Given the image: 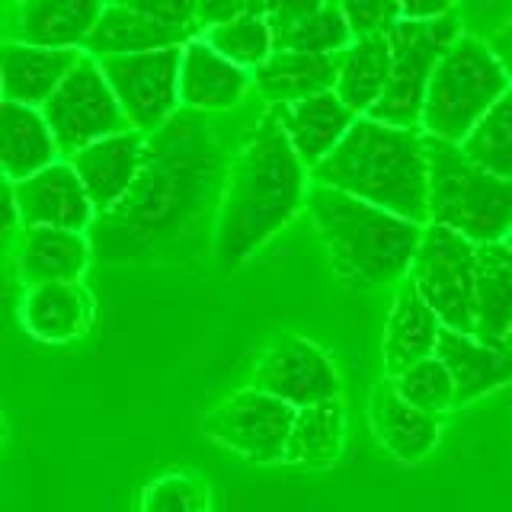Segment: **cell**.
Instances as JSON below:
<instances>
[{
	"instance_id": "1",
	"label": "cell",
	"mask_w": 512,
	"mask_h": 512,
	"mask_svg": "<svg viewBox=\"0 0 512 512\" xmlns=\"http://www.w3.org/2000/svg\"><path fill=\"white\" fill-rule=\"evenodd\" d=\"M199 116L183 109L148 135L135 186L112 212L96 215L90 228L96 260L141 263L173 253L208 212L218 215L231 157Z\"/></svg>"
},
{
	"instance_id": "2",
	"label": "cell",
	"mask_w": 512,
	"mask_h": 512,
	"mask_svg": "<svg viewBox=\"0 0 512 512\" xmlns=\"http://www.w3.org/2000/svg\"><path fill=\"white\" fill-rule=\"evenodd\" d=\"M311 170L295 154L276 106L256 122L228 167L215 215V260L224 272L244 266L308 202Z\"/></svg>"
},
{
	"instance_id": "3",
	"label": "cell",
	"mask_w": 512,
	"mask_h": 512,
	"mask_svg": "<svg viewBox=\"0 0 512 512\" xmlns=\"http://www.w3.org/2000/svg\"><path fill=\"white\" fill-rule=\"evenodd\" d=\"M304 208L327 250L330 269L349 292H372L410 276L426 224L314 180Z\"/></svg>"
},
{
	"instance_id": "4",
	"label": "cell",
	"mask_w": 512,
	"mask_h": 512,
	"mask_svg": "<svg viewBox=\"0 0 512 512\" xmlns=\"http://www.w3.org/2000/svg\"><path fill=\"white\" fill-rule=\"evenodd\" d=\"M311 180L416 224H429V157L423 128H400L359 116L340 148L311 170Z\"/></svg>"
},
{
	"instance_id": "5",
	"label": "cell",
	"mask_w": 512,
	"mask_h": 512,
	"mask_svg": "<svg viewBox=\"0 0 512 512\" xmlns=\"http://www.w3.org/2000/svg\"><path fill=\"white\" fill-rule=\"evenodd\" d=\"M429 224H442L474 244L506 240L512 231V180L484 170L461 144L426 135Z\"/></svg>"
},
{
	"instance_id": "6",
	"label": "cell",
	"mask_w": 512,
	"mask_h": 512,
	"mask_svg": "<svg viewBox=\"0 0 512 512\" xmlns=\"http://www.w3.org/2000/svg\"><path fill=\"white\" fill-rule=\"evenodd\" d=\"M509 87L512 80L493 45L474 36H458L429 80L420 128L432 138L461 144Z\"/></svg>"
},
{
	"instance_id": "7",
	"label": "cell",
	"mask_w": 512,
	"mask_h": 512,
	"mask_svg": "<svg viewBox=\"0 0 512 512\" xmlns=\"http://www.w3.org/2000/svg\"><path fill=\"white\" fill-rule=\"evenodd\" d=\"M461 36V23L455 13L439 20H397L388 29L391 42V80L378 106L368 112L378 122L420 128L423 106L429 93V80L436 64L448 52V45Z\"/></svg>"
},
{
	"instance_id": "8",
	"label": "cell",
	"mask_w": 512,
	"mask_h": 512,
	"mask_svg": "<svg viewBox=\"0 0 512 512\" xmlns=\"http://www.w3.org/2000/svg\"><path fill=\"white\" fill-rule=\"evenodd\" d=\"M416 292L452 330L474 333V288H477V244L464 234L426 224L410 276Z\"/></svg>"
},
{
	"instance_id": "9",
	"label": "cell",
	"mask_w": 512,
	"mask_h": 512,
	"mask_svg": "<svg viewBox=\"0 0 512 512\" xmlns=\"http://www.w3.org/2000/svg\"><path fill=\"white\" fill-rule=\"evenodd\" d=\"M298 410L260 388H240L202 413V436L250 464L285 461Z\"/></svg>"
},
{
	"instance_id": "10",
	"label": "cell",
	"mask_w": 512,
	"mask_h": 512,
	"mask_svg": "<svg viewBox=\"0 0 512 512\" xmlns=\"http://www.w3.org/2000/svg\"><path fill=\"white\" fill-rule=\"evenodd\" d=\"M48 125L58 138V148L64 157L77 154L87 144L100 141L106 135L128 132V116L122 112L116 93L93 55H80L74 71L61 80V87L52 93V100L42 106Z\"/></svg>"
},
{
	"instance_id": "11",
	"label": "cell",
	"mask_w": 512,
	"mask_h": 512,
	"mask_svg": "<svg viewBox=\"0 0 512 512\" xmlns=\"http://www.w3.org/2000/svg\"><path fill=\"white\" fill-rule=\"evenodd\" d=\"M109 80L112 93L128 116L135 132L154 135L160 125H167L180 112V48H157L141 55H116L96 58Z\"/></svg>"
},
{
	"instance_id": "12",
	"label": "cell",
	"mask_w": 512,
	"mask_h": 512,
	"mask_svg": "<svg viewBox=\"0 0 512 512\" xmlns=\"http://www.w3.org/2000/svg\"><path fill=\"white\" fill-rule=\"evenodd\" d=\"M250 384L295 410L343 397V375L327 349L298 333H282L260 352Z\"/></svg>"
},
{
	"instance_id": "13",
	"label": "cell",
	"mask_w": 512,
	"mask_h": 512,
	"mask_svg": "<svg viewBox=\"0 0 512 512\" xmlns=\"http://www.w3.org/2000/svg\"><path fill=\"white\" fill-rule=\"evenodd\" d=\"M13 192L20 202L23 228H64L87 234L100 215L68 157L13 183Z\"/></svg>"
},
{
	"instance_id": "14",
	"label": "cell",
	"mask_w": 512,
	"mask_h": 512,
	"mask_svg": "<svg viewBox=\"0 0 512 512\" xmlns=\"http://www.w3.org/2000/svg\"><path fill=\"white\" fill-rule=\"evenodd\" d=\"M144 154H148V135L128 128V132H116L87 144L68 160L74 164L80 183L87 186L96 212L106 215L135 186L144 167Z\"/></svg>"
},
{
	"instance_id": "15",
	"label": "cell",
	"mask_w": 512,
	"mask_h": 512,
	"mask_svg": "<svg viewBox=\"0 0 512 512\" xmlns=\"http://www.w3.org/2000/svg\"><path fill=\"white\" fill-rule=\"evenodd\" d=\"M109 0H16L10 42L84 52Z\"/></svg>"
},
{
	"instance_id": "16",
	"label": "cell",
	"mask_w": 512,
	"mask_h": 512,
	"mask_svg": "<svg viewBox=\"0 0 512 512\" xmlns=\"http://www.w3.org/2000/svg\"><path fill=\"white\" fill-rule=\"evenodd\" d=\"M368 426L391 458L416 464L423 461L442 436V416L413 407L397 394L394 381H378L368 394Z\"/></svg>"
},
{
	"instance_id": "17",
	"label": "cell",
	"mask_w": 512,
	"mask_h": 512,
	"mask_svg": "<svg viewBox=\"0 0 512 512\" xmlns=\"http://www.w3.org/2000/svg\"><path fill=\"white\" fill-rule=\"evenodd\" d=\"M442 327L445 324L439 320V314L429 308L420 292H416V285L410 279L397 282V292H394L391 311L381 333L384 378H397L400 372H407L410 365L436 356Z\"/></svg>"
},
{
	"instance_id": "18",
	"label": "cell",
	"mask_w": 512,
	"mask_h": 512,
	"mask_svg": "<svg viewBox=\"0 0 512 512\" xmlns=\"http://www.w3.org/2000/svg\"><path fill=\"white\" fill-rule=\"evenodd\" d=\"M253 87V74L215 52L202 36L183 45L180 106L189 112H228Z\"/></svg>"
},
{
	"instance_id": "19",
	"label": "cell",
	"mask_w": 512,
	"mask_h": 512,
	"mask_svg": "<svg viewBox=\"0 0 512 512\" xmlns=\"http://www.w3.org/2000/svg\"><path fill=\"white\" fill-rule=\"evenodd\" d=\"M436 356L455 378L458 407L512 384V343H490L477 333L442 327Z\"/></svg>"
},
{
	"instance_id": "20",
	"label": "cell",
	"mask_w": 512,
	"mask_h": 512,
	"mask_svg": "<svg viewBox=\"0 0 512 512\" xmlns=\"http://www.w3.org/2000/svg\"><path fill=\"white\" fill-rule=\"evenodd\" d=\"M93 295L80 282L26 285L20 298V324L39 343L64 346L80 340L93 324Z\"/></svg>"
},
{
	"instance_id": "21",
	"label": "cell",
	"mask_w": 512,
	"mask_h": 512,
	"mask_svg": "<svg viewBox=\"0 0 512 512\" xmlns=\"http://www.w3.org/2000/svg\"><path fill=\"white\" fill-rule=\"evenodd\" d=\"M84 52L74 48H42L26 42H4L0 48V93L7 103L45 106L61 80L74 71Z\"/></svg>"
},
{
	"instance_id": "22",
	"label": "cell",
	"mask_w": 512,
	"mask_h": 512,
	"mask_svg": "<svg viewBox=\"0 0 512 512\" xmlns=\"http://www.w3.org/2000/svg\"><path fill=\"white\" fill-rule=\"evenodd\" d=\"M282 128L288 141H292L295 154L304 160V167L317 170L324 160L340 148V141L349 135V128L356 125V112H352L336 90L308 96V100L276 106Z\"/></svg>"
},
{
	"instance_id": "23",
	"label": "cell",
	"mask_w": 512,
	"mask_h": 512,
	"mask_svg": "<svg viewBox=\"0 0 512 512\" xmlns=\"http://www.w3.org/2000/svg\"><path fill=\"white\" fill-rule=\"evenodd\" d=\"M93 260V244L84 231L23 228L16 240V272L23 285L80 282Z\"/></svg>"
},
{
	"instance_id": "24",
	"label": "cell",
	"mask_w": 512,
	"mask_h": 512,
	"mask_svg": "<svg viewBox=\"0 0 512 512\" xmlns=\"http://www.w3.org/2000/svg\"><path fill=\"white\" fill-rule=\"evenodd\" d=\"M61 157L58 138L39 106L0 103V164L10 183L52 167Z\"/></svg>"
},
{
	"instance_id": "25",
	"label": "cell",
	"mask_w": 512,
	"mask_h": 512,
	"mask_svg": "<svg viewBox=\"0 0 512 512\" xmlns=\"http://www.w3.org/2000/svg\"><path fill=\"white\" fill-rule=\"evenodd\" d=\"M196 36H202V32L154 23L144 13L109 0L84 52L93 58L141 55V52H157V48H180Z\"/></svg>"
},
{
	"instance_id": "26",
	"label": "cell",
	"mask_w": 512,
	"mask_h": 512,
	"mask_svg": "<svg viewBox=\"0 0 512 512\" xmlns=\"http://www.w3.org/2000/svg\"><path fill=\"white\" fill-rule=\"evenodd\" d=\"M253 87L272 106L298 103L308 100V96L327 93L336 87V55H311V52H292V48H276L253 71Z\"/></svg>"
},
{
	"instance_id": "27",
	"label": "cell",
	"mask_w": 512,
	"mask_h": 512,
	"mask_svg": "<svg viewBox=\"0 0 512 512\" xmlns=\"http://www.w3.org/2000/svg\"><path fill=\"white\" fill-rule=\"evenodd\" d=\"M474 333L490 343H512V247L506 240L477 244Z\"/></svg>"
},
{
	"instance_id": "28",
	"label": "cell",
	"mask_w": 512,
	"mask_h": 512,
	"mask_svg": "<svg viewBox=\"0 0 512 512\" xmlns=\"http://www.w3.org/2000/svg\"><path fill=\"white\" fill-rule=\"evenodd\" d=\"M391 80V42L388 32L352 39L336 55V96L356 112L368 116L388 90Z\"/></svg>"
},
{
	"instance_id": "29",
	"label": "cell",
	"mask_w": 512,
	"mask_h": 512,
	"mask_svg": "<svg viewBox=\"0 0 512 512\" xmlns=\"http://www.w3.org/2000/svg\"><path fill=\"white\" fill-rule=\"evenodd\" d=\"M346 445V404L343 397L324 404L301 407L295 416L292 436L285 445V461L301 468H330L340 461Z\"/></svg>"
},
{
	"instance_id": "30",
	"label": "cell",
	"mask_w": 512,
	"mask_h": 512,
	"mask_svg": "<svg viewBox=\"0 0 512 512\" xmlns=\"http://www.w3.org/2000/svg\"><path fill=\"white\" fill-rule=\"evenodd\" d=\"M461 151L484 170L512 180V87L471 128V135L461 141Z\"/></svg>"
},
{
	"instance_id": "31",
	"label": "cell",
	"mask_w": 512,
	"mask_h": 512,
	"mask_svg": "<svg viewBox=\"0 0 512 512\" xmlns=\"http://www.w3.org/2000/svg\"><path fill=\"white\" fill-rule=\"evenodd\" d=\"M202 39L224 58H231L240 68H247L250 74L276 52V32H272L269 20L260 13H240L231 23L205 29Z\"/></svg>"
},
{
	"instance_id": "32",
	"label": "cell",
	"mask_w": 512,
	"mask_h": 512,
	"mask_svg": "<svg viewBox=\"0 0 512 512\" xmlns=\"http://www.w3.org/2000/svg\"><path fill=\"white\" fill-rule=\"evenodd\" d=\"M138 512H212V484L192 468L167 471L141 490Z\"/></svg>"
},
{
	"instance_id": "33",
	"label": "cell",
	"mask_w": 512,
	"mask_h": 512,
	"mask_svg": "<svg viewBox=\"0 0 512 512\" xmlns=\"http://www.w3.org/2000/svg\"><path fill=\"white\" fill-rule=\"evenodd\" d=\"M394 381L397 394L410 400L413 407H420L426 413L445 416L448 410L458 407V391H455V378L445 368L439 356H429L423 362L410 365L407 372H400Z\"/></svg>"
},
{
	"instance_id": "34",
	"label": "cell",
	"mask_w": 512,
	"mask_h": 512,
	"mask_svg": "<svg viewBox=\"0 0 512 512\" xmlns=\"http://www.w3.org/2000/svg\"><path fill=\"white\" fill-rule=\"evenodd\" d=\"M356 39L346 23L343 10L336 0H324V7L301 20L295 29L276 39V48H292V52H311V55H340L343 48Z\"/></svg>"
},
{
	"instance_id": "35",
	"label": "cell",
	"mask_w": 512,
	"mask_h": 512,
	"mask_svg": "<svg viewBox=\"0 0 512 512\" xmlns=\"http://www.w3.org/2000/svg\"><path fill=\"white\" fill-rule=\"evenodd\" d=\"M336 7L343 10L356 39L378 36V32H388L397 20H404L400 0H336Z\"/></svg>"
},
{
	"instance_id": "36",
	"label": "cell",
	"mask_w": 512,
	"mask_h": 512,
	"mask_svg": "<svg viewBox=\"0 0 512 512\" xmlns=\"http://www.w3.org/2000/svg\"><path fill=\"white\" fill-rule=\"evenodd\" d=\"M138 13H144L154 23L176 26V29H199V0H116Z\"/></svg>"
},
{
	"instance_id": "37",
	"label": "cell",
	"mask_w": 512,
	"mask_h": 512,
	"mask_svg": "<svg viewBox=\"0 0 512 512\" xmlns=\"http://www.w3.org/2000/svg\"><path fill=\"white\" fill-rule=\"evenodd\" d=\"M320 7H324V0H263V16L279 39L288 29H295L301 20H308L311 13H317Z\"/></svg>"
},
{
	"instance_id": "38",
	"label": "cell",
	"mask_w": 512,
	"mask_h": 512,
	"mask_svg": "<svg viewBox=\"0 0 512 512\" xmlns=\"http://www.w3.org/2000/svg\"><path fill=\"white\" fill-rule=\"evenodd\" d=\"M240 13H247L244 0H199V29H212L221 23L237 20Z\"/></svg>"
},
{
	"instance_id": "39",
	"label": "cell",
	"mask_w": 512,
	"mask_h": 512,
	"mask_svg": "<svg viewBox=\"0 0 512 512\" xmlns=\"http://www.w3.org/2000/svg\"><path fill=\"white\" fill-rule=\"evenodd\" d=\"M455 7V0H400V13L404 20H439L448 16Z\"/></svg>"
},
{
	"instance_id": "40",
	"label": "cell",
	"mask_w": 512,
	"mask_h": 512,
	"mask_svg": "<svg viewBox=\"0 0 512 512\" xmlns=\"http://www.w3.org/2000/svg\"><path fill=\"white\" fill-rule=\"evenodd\" d=\"M490 45H493L496 58H500V64H503L506 74H509V80H512V20H509L506 26L496 29V36L490 39Z\"/></svg>"
},
{
	"instance_id": "41",
	"label": "cell",
	"mask_w": 512,
	"mask_h": 512,
	"mask_svg": "<svg viewBox=\"0 0 512 512\" xmlns=\"http://www.w3.org/2000/svg\"><path fill=\"white\" fill-rule=\"evenodd\" d=\"M506 244H509V247H512V231H509V234H506Z\"/></svg>"
}]
</instances>
